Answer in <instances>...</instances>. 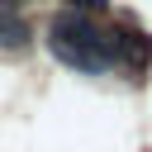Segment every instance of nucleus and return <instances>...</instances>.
<instances>
[{"mask_svg":"<svg viewBox=\"0 0 152 152\" xmlns=\"http://www.w3.org/2000/svg\"><path fill=\"white\" fill-rule=\"evenodd\" d=\"M48 52H52L62 66H76V71H86V76H104L109 66H119V62H114V38H109V28H100V24L86 19V14H71V10L52 14V24H48Z\"/></svg>","mask_w":152,"mask_h":152,"instance_id":"1","label":"nucleus"},{"mask_svg":"<svg viewBox=\"0 0 152 152\" xmlns=\"http://www.w3.org/2000/svg\"><path fill=\"white\" fill-rule=\"evenodd\" d=\"M109 38H114V62H128V66H147L152 62V43L138 33V28H109Z\"/></svg>","mask_w":152,"mask_h":152,"instance_id":"2","label":"nucleus"},{"mask_svg":"<svg viewBox=\"0 0 152 152\" xmlns=\"http://www.w3.org/2000/svg\"><path fill=\"white\" fill-rule=\"evenodd\" d=\"M28 48V19L14 10V0H0V52H24Z\"/></svg>","mask_w":152,"mask_h":152,"instance_id":"3","label":"nucleus"},{"mask_svg":"<svg viewBox=\"0 0 152 152\" xmlns=\"http://www.w3.org/2000/svg\"><path fill=\"white\" fill-rule=\"evenodd\" d=\"M66 10H71V14L95 19V14H104V10H109V0H66Z\"/></svg>","mask_w":152,"mask_h":152,"instance_id":"4","label":"nucleus"}]
</instances>
